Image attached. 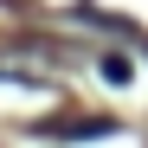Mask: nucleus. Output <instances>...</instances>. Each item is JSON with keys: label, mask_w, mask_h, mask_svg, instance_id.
Listing matches in <instances>:
<instances>
[{"label": "nucleus", "mask_w": 148, "mask_h": 148, "mask_svg": "<svg viewBox=\"0 0 148 148\" xmlns=\"http://www.w3.org/2000/svg\"><path fill=\"white\" fill-rule=\"evenodd\" d=\"M97 71H103L110 84H129V58H116V52H103V64H97Z\"/></svg>", "instance_id": "nucleus-2"}, {"label": "nucleus", "mask_w": 148, "mask_h": 148, "mask_svg": "<svg viewBox=\"0 0 148 148\" xmlns=\"http://www.w3.org/2000/svg\"><path fill=\"white\" fill-rule=\"evenodd\" d=\"M0 77H13V84H52V64L32 58V52H0Z\"/></svg>", "instance_id": "nucleus-1"}]
</instances>
